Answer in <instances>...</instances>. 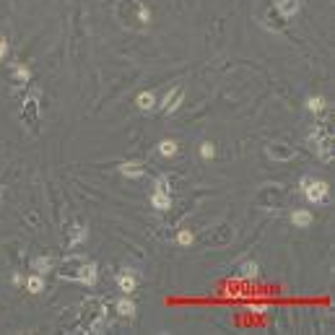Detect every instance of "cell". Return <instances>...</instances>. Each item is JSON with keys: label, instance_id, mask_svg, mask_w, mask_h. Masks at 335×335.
<instances>
[{"label": "cell", "instance_id": "18", "mask_svg": "<svg viewBox=\"0 0 335 335\" xmlns=\"http://www.w3.org/2000/svg\"><path fill=\"white\" fill-rule=\"evenodd\" d=\"M26 288L32 294H42L44 291V276H39V273H34V276L26 278Z\"/></svg>", "mask_w": 335, "mask_h": 335}, {"label": "cell", "instance_id": "16", "mask_svg": "<svg viewBox=\"0 0 335 335\" xmlns=\"http://www.w3.org/2000/svg\"><path fill=\"white\" fill-rule=\"evenodd\" d=\"M135 104H138L141 112H151V109L156 106V99H154V94H151V91H143V94L135 96Z\"/></svg>", "mask_w": 335, "mask_h": 335}, {"label": "cell", "instance_id": "3", "mask_svg": "<svg viewBox=\"0 0 335 335\" xmlns=\"http://www.w3.org/2000/svg\"><path fill=\"white\" fill-rule=\"evenodd\" d=\"M299 187H301L304 197H307L312 205H322V203L330 200V187H327L325 179H314V177H309V174H304V177L299 179Z\"/></svg>", "mask_w": 335, "mask_h": 335}, {"label": "cell", "instance_id": "26", "mask_svg": "<svg viewBox=\"0 0 335 335\" xmlns=\"http://www.w3.org/2000/svg\"><path fill=\"white\" fill-rule=\"evenodd\" d=\"M6 55H8V42H6L3 37H0V60H3Z\"/></svg>", "mask_w": 335, "mask_h": 335}, {"label": "cell", "instance_id": "8", "mask_svg": "<svg viewBox=\"0 0 335 335\" xmlns=\"http://www.w3.org/2000/svg\"><path fill=\"white\" fill-rule=\"evenodd\" d=\"M117 286H120V291H123V294H133L135 288H138V273H135V270L120 273V276H117Z\"/></svg>", "mask_w": 335, "mask_h": 335}, {"label": "cell", "instance_id": "12", "mask_svg": "<svg viewBox=\"0 0 335 335\" xmlns=\"http://www.w3.org/2000/svg\"><path fill=\"white\" fill-rule=\"evenodd\" d=\"M117 314L123 317V319H133V317H135V301L128 299V294L117 301Z\"/></svg>", "mask_w": 335, "mask_h": 335}, {"label": "cell", "instance_id": "15", "mask_svg": "<svg viewBox=\"0 0 335 335\" xmlns=\"http://www.w3.org/2000/svg\"><path fill=\"white\" fill-rule=\"evenodd\" d=\"M83 239H86V226L73 224V226H70V237H68V247H78V245H83Z\"/></svg>", "mask_w": 335, "mask_h": 335}, {"label": "cell", "instance_id": "9", "mask_svg": "<svg viewBox=\"0 0 335 335\" xmlns=\"http://www.w3.org/2000/svg\"><path fill=\"white\" fill-rule=\"evenodd\" d=\"M120 172H123L128 179H141L146 174V164L143 161H125L123 166H120Z\"/></svg>", "mask_w": 335, "mask_h": 335}, {"label": "cell", "instance_id": "1", "mask_svg": "<svg viewBox=\"0 0 335 335\" xmlns=\"http://www.w3.org/2000/svg\"><path fill=\"white\" fill-rule=\"evenodd\" d=\"M106 327V301L94 296L86 299L83 307L78 312V322L73 325V330H86V332H101Z\"/></svg>", "mask_w": 335, "mask_h": 335}, {"label": "cell", "instance_id": "23", "mask_svg": "<svg viewBox=\"0 0 335 335\" xmlns=\"http://www.w3.org/2000/svg\"><path fill=\"white\" fill-rule=\"evenodd\" d=\"M177 245H182V247H187V245H192V232H179L177 234Z\"/></svg>", "mask_w": 335, "mask_h": 335}, {"label": "cell", "instance_id": "5", "mask_svg": "<svg viewBox=\"0 0 335 335\" xmlns=\"http://www.w3.org/2000/svg\"><path fill=\"white\" fill-rule=\"evenodd\" d=\"M83 263H86L83 257H78V255H70V257H65V260L60 263L57 276H60V278H65V281L78 283V273H81V265H83Z\"/></svg>", "mask_w": 335, "mask_h": 335}, {"label": "cell", "instance_id": "24", "mask_svg": "<svg viewBox=\"0 0 335 335\" xmlns=\"http://www.w3.org/2000/svg\"><path fill=\"white\" fill-rule=\"evenodd\" d=\"M200 156H203V159H210V156H213V143H203V146H200Z\"/></svg>", "mask_w": 335, "mask_h": 335}, {"label": "cell", "instance_id": "10", "mask_svg": "<svg viewBox=\"0 0 335 335\" xmlns=\"http://www.w3.org/2000/svg\"><path fill=\"white\" fill-rule=\"evenodd\" d=\"M273 11H276L281 19H291L299 11V0H276V8Z\"/></svg>", "mask_w": 335, "mask_h": 335}, {"label": "cell", "instance_id": "14", "mask_svg": "<svg viewBox=\"0 0 335 335\" xmlns=\"http://www.w3.org/2000/svg\"><path fill=\"white\" fill-rule=\"evenodd\" d=\"M291 224L299 226V229H304V226H309V224H312V213H309L307 208H296V210H291Z\"/></svg>", "mask_w": 335, "mask_h": 335}, {"label": "cell", "instance_id": "25", "mask_svg": "<svg viewBox=\"0 0 335 335\" xmlns=\"http://www.w3.org/2000/svg\"><path fill=\"white\" fill-rule=\"evenodd\" d=\"M156 190L169 192V179H166V177H159V179H156Z\"/></svg>", "mask_w": 335, "mask_h": 335}, {"label": "cell", "instance_id": "13", "mask_svg": "<svg viewBox=\"0 0 335 335\" xmlns=\"http://www.w3.org/2000/svg\"><path fill=\"white\" fill-rule=\"evenodd\" d=\"M32 270L39 273V276H44V273L55 270V260H52V257H47V255H44V257H34V260H32Z\"/></svg>", "mask_w": 335, "mask_h": 335}, {"label": "cell", "instance_id": "11", "mask_svg": "<svg viewBox=\"0 0 335 335\" xmlns=\"http://www.w3.org/2000/svg\"><path fill=\"white\" fill-rule=\"evenodd\" d=\"M151 205H154L156 210H169L172 208V197L169 192H164V190H154V195H151Z\"/></svg>", "mask_w": 335, "mask_h": 335}, {"label": "cell", "instance_id": "22", "mask_svg": "<svg viewBox=\"0 0 335 335\" xmlns=\"http://www.w3.org/2000/svg\"><path fill=\"white\" fill-rule=\"evenodd\" d=\"M268 156H278V159H291L294 151H286V148H278V146H270L268 148Z\"/></svg>", "mask_w": 335, "mask_h": 335}, {"label": "cell", "instance_id": "21", "mask_svg": "<svg viewBox=\"0 0 335 335\" xmlns=\"http://www.w3.org/2000/svg\"><path fill=\"white\" fill-rule=\"evenodd\" d=\"M159 154L161 156H174L177 154V143L174 141H161L159 143Z\"/></svg>", "mask_w": 335, "mask_h": 335}, {"label": "cell", "instance_id": "27", "mask_svg": "<svg viewBox=\"0 0 335 335\" xmlns=\"http://www.w3.org/2000/svg\"><path fill=\"white\" fill-rule=\"evenodd\" d=\"M0 195H3V192H0Z\"/></svg>", "mask_w": 335, "mask_h": 335}, {"label": "cell", "instance_id": "6", "mask_svg": "<svg viewBox=\"0 0 335 335\" xmlns=\"http://www.w3.org/2000/svg\"><path fill=\"white\" fill-rule=\"evenodd\" d=\"M182 99H185V88H182V86L169 88V91L164 94V99H161V109H164L166 115L177 112V109H179V104H182Z\"/></svg>", "mask_w": 335, "mask_h": 335}, {"label": "cell", "instance_id": "4", "mask_svg": "<svg viewBox=\"0 0 335 335\" xmlns=\"http://www.w3.org/2000/svg\"><path fill=\"white\" fill-rule=\"evenodd\" d=\"M21 120L29 125V130L32 133H37L39 130V91H32L26 99H24V104H21Z\"/></svg>", "mask_w": 335, "mask_h": 335}, {"label": "cell", "instance_id": "20", "mask_svg": "<svg viewBox=\"0 0 335 335\" xmlns=\"http://www.w3.org/2000/svg\"><path fill=\"white\" fill-rule=\"evenodd\" d=\"M325 106H327L325 96H312V99H307V109H309V112H322Z\"/></svg>", "mask_w": 335, "mask_h": 335}, {"label": "cell", "instance_id": "2", "mask_svg": "<svg viewBox=\"0 0 335 335\" xmlns=\"http://www.w3.org/2000/svg\"><path fill=\"white\" fill-rule=\"evenodd\" d=\"M309 148L319 156V161H332V135L327 130V123H317L309 133Z\"/></svg>", "mask_w": 335, "mask_h": 335}, {"label": "cell", "instance_id": "7", "mask_svg": "<svg viewBox=\"0 0 335 335\" xmlns=\"http://www.w3.org/2000/svg\"><path fill=\"white\" fill-rule=\"evenodd\" d=\"M96 281H99V268H96V263H83L81 265V273H78V283H83V286H96Z\"/></svg>", "mask_w": 335, "mask_h": 335}, {"label": "cell", "instance_id": "17", "mask_svg": "<svg viewBox=\"0 0 335 335\" xmlns=\"http://www.w3.org/2000/svg\"><path fill=\"white\" fill-rule=\"evenodd\" d=\"M239 276L245 278V281H255L257 276H260V265H257V263H242Z\"/></svg>", "mask_w": 335, "mask_h": 335}, {"label": "cell", "instance_id": "19", "mask_svg": "<svg viewBox=\"0 0 335 335\" xmlns=\"http://www.w3.org/2000/svg\"><path fill=\"white\" fill-rule=\"evenodd\" d=\"M13 81L29 83V81H32V70H29L26 65H13Z\"/></svg>", "mask_w": 335, "mask_h": 335}]
</instances>
